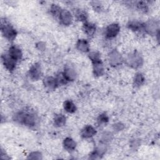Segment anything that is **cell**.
<instances>
[{"instance_id":"f1b7e54d","label":"cell","mask_w":160,"mask_h":160,"mask_svg":"<svg viewBox=\"0 0 160 160\" xmlns=\"http://www.w3.org/2000/svg\"><path fill=\"white\" fill-rule=\"evenodd\" d=\"M36 48L40 51H43L46 48V45L43 42H39L36 44Z\"/></svg>"},{"instance_id":"52a82bcc","label":"cell","mask_w":160,"mask_h":160,"mask_svg":"<svg viewBox=\"0 0 160 160\" xmlns=\"http://www.w3.org/2000/svg\"><path fill=\"white\" fill-rule=\"evenodd\" d=\"M42 75V69L41 64L38 62L33 64L29 70V76L30 78L33 81L39 80Z\"/></svg>"},{"instance_id":"83f0119b","label":"cell","mask_w":160,"mask_h":160,"mask_svg":"<svg viewBox=\"0 0 160 160\" xmlns=\"http://www.w3.org/2000/svg\"><path fill=\"white\" fill-rule=\"evenodd\" d=\"M114 129L116 131H121L124 128V125L121 122H118L114 124Z\"/></svg>"},{"instance_id":"8992f818","label":"cell","mask_w":160,"mask_h":160,"mask_svg":"<svg viewBox=\"0 0 160 160\" xmlns=\"http://www.w3.org/2000/svg\"><path fill=\"white\" fill-rule=\"evenodd\" d=\"M120 31V26L118 23H112L108 25L104 31L105 36L107 38L112 39L118 36Z\"/></svg>"},{"instance_id":"8fae6325","label":"cell","mask_w":160,"mask_h":160,"mask_svg":"<svg viewBox=\"0 0 160 160\" xmlns=\"http://www.w3.org/2000/svg\"><path fill=\"white\" fill-rule=\"evenodd\" d=\"M80 134H81V136L82 138L88 139L96 135V130L93 126L91 125H87L81 129Z\"/></svg>"},{"instance_id":"ffe728a7","label":"cell","mask_w":160,"mask_h":160,"mask_svg":"<svg viewBox=\"0 0 160 160\" xmlns=\"http://www.w3.org/2000/svg\"><path fill=\"white\" fill-rule=\"evenodd\" d=\"M63 146L65 149L69 151H74L76 147V142L72 138L68 137L63 141Z\"/></svg>"},{"instance_id":"3957f363","label":"cell","mask_w":160,"mask_h":160,"mask_svg":"<svg viewBox=\"0 0 160 160\" xmlns=\"http://www.w3.org/2000/svg\"><path fill=\"white\" fill-rule=\"evenodd\" d=\"M1 31L2 36L10 41H12L17 36L16 30L5 19L1 20Z\"/></svg>"},{"instance_id":"30bf717a","label":"cell","mask_w":160,"mask_h":160,"mask_svg":"<svg viewBox=\"0 0 160 160\" xmlns=\"http://www.w3.org/2000/svg\"><path fill=\"white\" fill-rule=\"evenodd\" d=\"M43 84L48 89L54 90L59 86L56 77H52L50 76H46L43 79Z\"/></svg>"},{"instance_id":"603a6c76","label":"cell","mask_w":160,"mask_h":160,"mask_svg":"<svg viewBox=\"0 0 160 160\" xmlns=\"http://www.w3.org/2000/svg\"><path fill=\"white\" fill-rule=\"evenodd\" d=\"M135 6L138 10H139L142 12H146L147 11H148V9H149L148 4L146 1H137L135 2Z\"/></svg>"},{"instance_id":"d6986e66","label":"cell","mask_w":160,"mask_h":160,"mask_svg":"<svg viewBox=\"0 0 160 160\" xmlns=\"http://www.w3.org/2000/svg\"><path fill=\"white\" fill-rule=\"evenodd\" d=\"M53 122L56 127L60 128L64 126L66 124V118L62 114H57L54 117Z\"/></svg>"},{"instance_id":"5bb4252c","label":"cell","mask_w":160,"mask_h":160,"mask_svg":"<svg viewBox=\"0 0 160 160\" xmlns=\"http://www.w3.org/2000/svg\"><path fill=\"white\" fill-rule=\"evenodd\" d=\"M65 78H66V79L69 81H72L76 79V72L74 69V68H72L71 66L69 65H67L66 66V67L64 68V71L62 72Z\"/></svg>"},{"instance_id":"ba28073f","label":"cell","mask_w":160,"mask_h":160,"mask_svg":"<svg viewBox=\"0 0 160 160\" xmlns=\"http://www.w3.org/2000/svg\"><path fill=\"white\" fill-rule=\"evenodd\" d=\"M109 61L112 66H117L122 63V57L119 51L114 49L109 54Z\"/></svg>"},{"instance_id":"44dd1931","label":"cell","mask_w":160,"mask_h":160,"mask_svg":"<svg viewBox=\"0 0 160 160\" xmlns=\"http://www.w3.org/2000/svg\"><path fill=\"white\" fill-rule=\"evenodd\" d=\"M63 108L68 113H74L77 109L75 104L71 100L65 101L63 103Z\"/></svg>"},{"instance_id":"d4e9b609","label":"cell","mask_w":160,"mask_h":160,"mask_svg":"<svg viewBox=\"0 0 160 160\" xmlns=\"http://www.w3.org/2000/svg\"><path fill=\"white\" fill-rule=\"evenodd\" d=\"M58 83L59 85H64L68 82V81L65 78L63 72H59L57 74V76L56 77Z\"/></svg>"},{"instance_id":"4fadbf2b","label":"cell","mask_w":160,"mask_h":160,"mask_svg":"<svg viewBox=\"0 0 160 160\" xmlns=\"http://www.w3.org/2000/svg\"><path fill=\"white\" fill-rule=\"evenodd\" d=\"M8 54L16 61L21 59L22 57V53L21 50L16 46H11L9 48Z\"/></svg>"},{"instance_id":"484cf974","label":"cell","mask_w":160,"mask_h":160,"mask_svg":"<svg viewBox=\"0 0 160 160\" xmlns=\"http://www.w3.org/2000/svg\"><path fill=\"white\" fill-rule=\"evenodd\" d=\"M98 121L99 123H106L109 121V117L106 113L101 114L98 118Z\"/></svg>"},{"instance_id":"9a60e30c","label":"cell","mask_w":160,"mask_h":160,"mask_svg":"<svg viewBox=\"0 0 160 160\" xmlns=\"http://www.w3.org/2000/svg\"><path fill=\"white\" fill-rule=\"evenodd\" d=\"M82 29L83 32L88 36L90 37V36H92L95 34L96 30V26L94 24L86 21L84 22L82 27Z\"/></svg>"},{"instance_id":"2e32d148","label":"cell","mask_w":160,"mask_h":160,"mask_svg":"<svg viewBox=\"0 0 160 160\" xmlns=\"http://www.w3.org/2000/svg\"><path fill=\"white\" fill-rule=\"evenodd\" d=\"M128 27L129 29L133 31H144V25L138 21H131L128 23Z\"/></svg>"},{"instance_id":"277c9868","label":"cell","mask_w":160,"mask_h":160,"mask_svg":"<svg viewBox=\"0 0 160 160\" xmlns=\"http://www.w3.org/2000/svg\"><path fill=\"white\" fill-rule=\"evenodd\" d=\"M127 64L133 68H138L142 66L143 59L138 52H134L129 55L126 59Z\"/></svg>"},{"instance_id":"7c38bea8","label":"cell","mask_w":160,"mask_h":160,"mask_svg":"<svg viewBox=\"0 0 160 160\" xmlns=\"http://www.w3.org/2000/svg\"><path fill=\"white\" fill-rule=\"evenodd\" d=\"M144 31L150 34H156L159 31L158 28V24L154 20H149L146 23H144Z\"/></svg>"},{"instance_id":"4316f807","label":"cell","mask_w":160,"mask_h":160,"mask_svg":"<svg viewBox=\"0 0 160 160\" xmlns=\"http://www.w3.org/2000/svg\"><path fill=\"white\" fill-rule=\"evenodd\" d=\"M91 4L94 11H101L102 9V6L99 1H92Z\"/></svg>"},{"instance_id":"6da1fadb","label":"cell","mask_w":160,"mask_h":160,"mask_svg":"<svg viewBox=\"0 0 160 160\" xmlns=\"http://www.w3.org/2000/svg\"><path fill=\"white\" fill-rule=\"evenodd\" d=\"M14 120L28 127H34L38 122V117L36 114L30 110H21L14 115Z\"/></svg>"},{"instance_id":"7402d4cb","label":"cell","mask_w":160,"mask_h":160,"mask_svg":"<svg viewBox=\"0 0 160 160\" xmlns=\"http://www.w3.org/2000/svg\"><path fill=\"white\" fill-rule=\"evenodd\" d=\"M145 82V77L141 72H137L133 79L134 85L136 87H140Z\"/></svg>"},{"instance_id":"7a4b0ae2","label":"cell","mask_w":160,"mask_h":160,"mask_svg":"<svg viewBox=\"0 0 160 160\" xmlns=\"http://www.w3.org/2000/svg\"><path fill=\"white\" fill-rule=\"evenodd\" d=\"M89 58L92 64L93 74L95 76L99 77L104 73V66L101 59L100 54L98 52H91L89 54Z\"/></svg>"},{"instance_id":"cb8c5ba5","label":"cell","mask_w":160,"mask_h":160,"mask_svg":"<svg viewBox=\"0 0 160 160\" xmlns=\"http://www.w3.org/2000/svg\"><path fill=\"white\" fill-rule=\"evenodd\" d=\"M62 8L57 4H53L50 7V13L56 18H58Z\"/></svg>"},{"instance_id":"9c48e42d","label":"cell","mask_w":160,"mask_h":160,"mask_svg":"<svg viewBox=\"0 0 160 160\" xmlns=\"http://www.w3.org/2000/svg\"><path fill=\"white\" fill-rule=\"evenodd\" d=\"M2 62L4 67L9 71H13L16 68V61L9 56L8 54H2L1 56Z\"/></svg>"},{"instance_id":"5b68a950","label":"cell","mask_w":160,"mask_h":160,"mask_svg":"<svg viewBox=\"0 0 160 160\" xmlns=\"http://www.w3.org/2000/svg\"><path fill=\"white\" fill-rule=\"evenodd\" d=\"M58 19L61 24L64 26H69L72 22L73 16L68 10L62 9Z\"/></svg>"},{"instance_id":"ac0fdd59","label":"cell","mask_w":160,"mask_h":160,"mask_svg":"<svg viewBox=\"0 0 160 160\" xmlns=\"http://www.w3.org/2000/svg\"><path fill=\"white\" fill-rule=\"evenodd\" d=\"M74 16L76 19L79 21L83 22H85L87 21V19L88 18V14L87 12L83 9H76V11H74Z\"/></svg>"},{"instance_id":"e0dca14e","label":"cell","mask_w":160,"mask_h":160,"mask_svg":"<svg viewBox=\"0 0 160 160\" xmlns=\"http://www.w3.org/2000/svg\"><path fill=\"white\" fill-rule=\"evenodd\" d=\"M76 48L78 51L82 52H87L89 51V44L88 41L84 39H79L76 44Z\"/></svg>"}]
</instances>
